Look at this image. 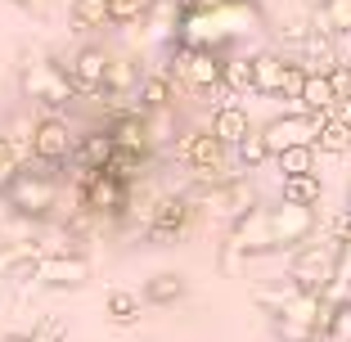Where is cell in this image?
<instances>
[{
	"label": "cell",
	"mask_w": 351,
	"mask_h": 342,
	"mask_svg": "<svg viewBox=\"0 0 351 342\" xmlns=\"http://www.w3.org/2000/svg\"><path fill=\"white\" fill-rule=\"evenodd\" d=\"M338 270H342V248L333 239H324V243H302L289 261V289L306 293V297H324V293L338 284Z\"/></svg>",
	"instance_id": "cell-1"
},
{
	"label": "cell",
	"mask_w": 351,
	"mask_h": 342,
	"mask_svg": "<svg viewBox=\"0 0 351 342\" xmlns=\"http://www.w3.org/2000/svg\"><path fill=\"white\" fill-rule=\"evenodd\" d=\"M10 275H32L45 289H82L90 280V261L82 252H45V257H27L10 270Z\"/></svg>",
	"instance_id": "cell-2"
},
{
	"label": "cell",
	"mask_w": 351,
	"mask_h": 342,
	"mask_svg": "<svg viewBox=\"0 0 351 342\" xmlns=\"http://www.w3.org/2000/svg\"><path fill=\"white\" fill-rule=\"evenodd\" d=\"M5 198H10V208L19 212V217H45V212H54V203H59V185H54L45 171L19 167L14 180L5 185Z\"/></svg>",
	"instance_id": "cell-3"
},
{
	"label": "cell",
	"mask_w": 351,
	"mask_h": 342,
	"mask_svg": "<svg viewBox=\"0 0 351 342\" xmlns=\"http://www.w3.org/2000/svg\"><path fill=\"white\" fill-rule=\"evenodd\" d=\"M275 252V234H270V212L252 203L243 217H234L230 225V243H226V266H234V257H261Z\"/></svg>",
	"instance_id": "cell-4"
},
{
	"label": "cell",
	"mask_w": 351,
	"mask_h": 342,
	"mask_svg": "<svg viewBox=\"0 0 351 342\" xmlns=\"http://www.w3.org/2000/svg\"><path fill=\"white\" fill-rule=\"evenodd\" d=\"M19 82H23V95H27V99H36V104H45V108H63V104H68V99L77 95L73 77L63 73L54 59H36V63H27Z\"/></svg>",
	"instance_id": "cell-5"
},
{
	"label": "cell",
	"mask_w": 351,
	"mask_h": 342,
	"mask_svg": "<svg viewBox=\"0 0 351 342\" xmlns=\"http://www.w3.org/2000/svg\"><path fill=\"white\" fill-rule=\"evenodd\" d=\"M324 117H311V113H289V117H275V122L261 126V140H266L270 158H279L284 149H302L311 145L315 149V135H320Z\"/></svg>",
	"instance_id": "cell-6"
},
{
	"label": "cell",
	"mask_w": 351,
	"mask_h": 342,
	"mask_svg": "<svg viewBox=\"0 0 351 342\" xmlns=\"http://www.w3.org/2000/svg\"><path fill=\"white\" fill-rule=\"evenodd\" d=\"M270 212V234H275V248H293L298 252L302 243H311L315 234V208H298V203H284L279 198Z\"/></svg>",
	"instance_id": "cell-7"
},
{
	"label": "cell",
	"mask_w": 351,
	"mask_h": 342,
	"mask_svg": "<svg viewBox=\"0 0 351 342\" xmlns=\"http://www.w3.org/2000/svg\"><path fill=\"white\" fill-rule=\"evenodd\" d=\"M189 221H194V203H189L185 194H167V198H158L154 217H149V243H158V248L176 243V239L189 230Z\"/></svg>",
	"instance_id": "cell-8"
},
{
	"label": "cell",
	"mask_w": 351,
	"mask_h": 342,
	"mask_svg": "<svg viewBox=\"0 0 351 342\" xmlns=\"http://www.w3.org/2000/svg\"><path fill=\"white\" fill-rule=\"evenodd\" d=\"M32 158H36V162H50V167L77 158V140H73V131H68V122L41 117V122L32 126Z\"/></svg>",
	"instance_id": "cell-9"
},
{
	"label": "cell",
	"mask_w": 351,
	"mask_h": 342,
	"mask_svg": "<svg viewBox=\"0 0 351 342\" xmlns=\"http://www.w3.org/2000/svg\"><path fill=\"white\" fill-rule=\"evenodd\" d=\"M180 158H185L189 167H194L198 176H226V145H221L212 131H194L180 140Z\"/></svg>",
	"instance_id": "cell-10"
},
{
	"label": "cell",
	"mask_w": 351,
	"mask_h": 342,
	"mask_svg": "<svg viewBox=\"0 0 351 342\" xmlns=\"http://www.w3.org/2000/svg\"><path fill=\"white\" fill-rule=\"evenodd\" d=\"M126 194H131V185L117 176H108V171H86L82 176V203L90 212H122L126 208Z\"/></svg>",
	"instance_id": "cell-11"
},
{
	"label": "cell",
	"mask_w": 351,
	"mask_h": 342,
	"mask_svg": "<svg viewBox=\"0 0 351 342\" xmlns=\"http://www.w3.org/2000/svg\"><path fill=\"white\" fill-rule=\"evenodd\" d=\"M108 54L95 50V45H86L82 54L73 59V68H68V77H73L77 90H104V77H108Z\"/></svg>",
	"instance_id": "cell-12"
},
{
	"label": "cell",
	"mask_w": 351,
	"mask_h": 342,
	"mask_svg": "<svg viewBox=\"0 0 351 342\" xmlns=\"http://www.w3.org/2000/svg\"><path fill=\"white\" fill-rule=\"evenodd\" d=\"M298 104H302V113H311V117H329L333 104H338V90H333L329 73H306V86H302Z\"/></svg>",
	"instance_id": "cell-13"
},
{
	"label": "cell",
	"mask_w": 351,
	"mask_h": 342,
	"mask_svg": "<svg viewBox=\"0 0 351 342\" xmlns=\"http://www.w3.org/2000/svg\"><path fill=\"white\" fill-rule=\"evenodd\" d=\"M212 135H217L226 149H239L252 135V122H248V113H243L239 104H226V108H217V117H212Z\"/></svg>",
	"instance_id": "cell-14"
},
{
	"label": "cell",
	"mask_w": 351,
	"mask_h": 342,
	"mask_svg": "<svg viewBox=\"0 0 351 342\" xmlns=\"http://www.w3.org/2000/svg\"><path fill=\"white\" fill-rule=\"evenodd\" d=\"M284 68H289V59H279V54H270V50L252 54V90L279 95L284 90Z\"/></svg>",
	"instance_id": "cell-15"
},
{
	"label": "cell",
	"mask_w": 351,
	"mask_h": 342,
	"mask_svg": "<svg viewBox=\"0 0 351 342\" xmlns=\"http://www.w3.org/2000/svg\"><path fill=\"white\" fill-rule=\"evenodd\" d=\"M279 198H284V203H298V208H315V203L324 198L320 171H315V176H284V189H279Z\"/></svg>",
	"instance_id": "cell-16"
},
{
	"label": "cell",
	"mask_w": 351,
	"mask_h": 342,
	"mask_svg": "<svg viewBox=\"0 0 351 342\" xmlns=\"http://www.w3.org/2000/svg\"><path fill=\"white\" fill-rule=\"evenodd\" d=\"M351 149V122L347 117H324L320 135H315V154H347Z\"/></svg>",
	"instance_id": "cell-17"
},
{
	"label": "cell",
	"mask_w": 351,
	"mask_h": 342,
	"mask_svg": "<svg viewBox=\"0 0 351 342\" xmlns=\"http://www.w3.org/2000/svg\"><path fill=\"white\" fill-rule=\"evenodd\" d=\"M180 297H185V275H176V270H162L145 284V302H154V306H171Z\"/></svg>",
	"instance_id": "cell-18"
},
{
	"label": "cell",
	"mask_w": 351,
	"mask_h": 342,
	"mask_svg": "<svg viewBox=\"0 0 351 342\" xmlns=\"http://www.w3.org/2000/svg\"><path fill=\"white\" fill-rule=\"evenodd\" d=\"M315 27H320L324 36H342V32H351V0H320Z\"/></svg>",
	"instance_id": "cell-19"
},
{
	"label": "cell",
	"mask_w": 351,
	"mask_h": 342,
	"mask_svg": "<svg viewBox=\"0 0 351 342\" xmlns=\"http://www.w3.org/2000/svg\"><path fill=\"white\" fill-rule=\"evenodd\" d=\"M108 158H113V135L108 131H95V135H86L82 145H77V162H82L86 171L108 167Z\"/></svg>",
	"instance_id": "cell-20"
},
{
	"label": "cell",
	"mask_w": 351,
	"mask_h": 342,
	"mask_svg": "<svg viewBox=\"0 0 351 342\" xmlns=\"http://www.w3.org/2000/svg\"><path fill=\"white\" fill-rule=\"evenodd\" d=\"M306 73H333L338 68V50H333V36H324V32H315V36H306V63H302Z\"/></svg>",
	"instance_id": "cell-21"
},
{
	"label": "cell",
	"mask_w": 351,
	"mask_h": 342,
	"mask_svg": "<svg viewBox=\"0 0 351 342\" xmlns=\"http://www.w3.org/2000/svg\"><path fill=\"white\" fill-rule=\"evenodd\" d=\"M221 86L230 95L252 90V59H221Z\"/></svg>",
	"instance_id": "cell-22"
},
{
	"label": "cell",
	"mask_w": 351,
	"mask_h": 342,
	"mask_svg": "<svg viewBox=\"0 0 351 342\" xmlns=\"http://www.w3.org/2000/svg\"><path fill=\"white\" fill-rule=\"evenodd\" d=\"M275 162H279V171H284V176H315V149H311V145L284 149Z\"/></svg>",
	"instance_id": "cell-23"
},
{
	"label": "cell",
	"mask_w": 351,
	"mask_h": 342,
	"mask_svg": "<svg viewBox=\"0 0 351 342\" xmlns=\"http://www.w3.org/2000/svg\"><path fill=\"white\" fill-rule=\"evenodd\" d=\"M104 311H108V320L131 324V320H140V297L126 293V289H113V293H108V302H104Z\"/></svg>",
	"instance_id": "cell-24"
},
{
	"label": "cell",
	"mask_w": 351,
	"mask_h": 342,
	"mask_svg": "<svg viewBox=\"0 0 351 342\" xmlns=\"http://www.w3.org/2000/svg\"><path fill=\"white\" fill-rule=\"evenodd\" d=\"M73 23L77 27H104L108 23V0H73Z\"/></svg>",
	"instance_id": "cell-25"
},
{
	"label": "cell",
	"mask_w": 351,
	"mask_h": 342,
	"mask_svg": "<svg viewBox=\"0 0 351 342\" xmlns=\"http://www.w3.org/2000/svg\"><path fill=\"white\" fill-rule=\"evenodd\" d=\"M239 162H243V171H257V167L270 162V149H266V140H261V131H252L248 140L239 145Z\"/></svg>",
	"instance_id": "cell-26"
},
{
	"label": "cell",
	"mask_w": 351,
	"mask_h": 342,
	"mask_svg": "<svg viewBox=\"0 0 351 342\" xmlns=\"http://www.w3.org/2000/svg\"><path fill=\"white\" fill-rule=\"evenodd\" d=\"M324 333H329L333 342H351V302H338L329 311V320H324Z\"/></svg>",
	"instance_id": "cell-27"
},
{
	"label": "cell",
	"mask_w": 351,
	"mask_h": 342,
	"mask_svg": "<svg viewBox=\"0 0 351 342\" xmlns=\"http://www.w3.org/2000/svg\"><path fill=\"white\" fill-rule=\"evenodd\" d=\"M167 99H171V82H167V77H149V82L140 86V108H162Z\"/></svg>",
	"instance_id": "cell-28"
},
{
	"label": "cell",
	"mask_w": 351,
	"mask_h": 342,
	"mask_svg": "<svg viewBox=\"0 0 351 342\" xmlns=\"http://www.w3.org/2000/svg\"><path fill=\"white\" fill-rule=\"evenodd\" d=\"M145 19V0H108V23H135Z\"/></svg>",
	"instance_id": "cell-29"
},
{
	"label": "cell",
	"mask_w": 351,
	"mask_h": 342,
	"mask_svg": "<svg viewBox=\"0 0 351 342\" xmlns=\"http://www.w3.org/2000/svg\"><path fill=\"white\" fill-rule=\"evenodd\" d=\"M63 338H68V324H63L59 315H45V320L27 333V342H63Z\"/></svg>",
	"instance_id": "cell-30"
},
{
	"label": "cell",
	"mask_w": 351,
	"mask_h": 342,
	"mask_svg": "<svg viewBox=\"0 0 351 342\" xmlns=\"http://www.w3.org/2000/svg\"><path fill=\"white\" fill-rule=\"evenodd\" d=\"M126 86H135V73H131V63L113 59V63H108V77H104V90H126Z\"/></svg>",
	"instance_id": "cell-31"
},
{
	"label": "cell",
	"mask_w": 351,
	"mask_h": 342,
	"mask_svg": "<svg viewBox=\"0 0 351 342\" xmlns=\"http://www.w3.org/2000/svg\"><path fill=\"white\" fill-rule=\"evenodd\" d=\"M329 239L338 248H351V208H342V212L329 217Z\"/></svg>",
	"instance_id": "cell-32"
},
{
	"label": "cell",
	"mask_w": 351,
	"mask_h": 342,
	"mask_svg": "<svg viewBox=\"0 0 351 342\" xmlns=\"http://www.w3.org/2000/svg\"><path fill=\"white\" fill-rule=\"evenodd\" d=\"M302 86H306V68H302V63H289V68H284V99H302Z\"/></svg>",
	"instance_id": "cell-33"
},
{
	"label": "cell",
	"mask_w": 351,
	"mask_h": 342,
	"mask_svg": "<svg viewBox=\"0 0 351 342\" xmlns=\"http://www.w3.org/2000/svg\"><path fill=\"white\" fill-rule=\"evenodd\" d=\"M14 171H19V154H14V145L0 135V189L14 180Z\"/></svg>",
	"instance_id": "cell-34"
},
{
	"label": "cell",
	"mask_w": 351,
	"mask_h": 342,
	"mask_svg": "<svg viewBox=\"0 0 351 342\" xmlns=\"http://www.w3.org/2000/svg\"><path fill=\"white\" fill-rule=\"evenodd\" d=\"M19 266V248H0V275H10Z\"/></svg>",
	"instance_id": "cell-35"
},
{
	"label": "cell",
	"mask_w": 351,
	"mask_h": 342,
	"mask_svg": "<svg viewBox=\"0 0 351 342\" xmlns=\"http://www.w3.org/2000/svg\"><path fill=\"white\" fill-rule=\"evenodd\" d=\"M19 5H41V0H19Z\"/></svg>",
	"instance_id": "cell-36"
},
{
	"label": "cell",
	"mask_w": 351,
	"mask_h": 342,
	"mask_svg": "<svg viewBox=\"0 0 351 342\" xmlns=\"http://www.w3.org/2000/svg\"><path fill=\"white\" fill-rule=\"evenodd\" d=\"M347 208H351V194H347Z\"/></svg>",
	"instance_id": "cell-37"
},
{
	"label": "cell",
	"mask_w": 351,
	"mask_h": 342,
	"mask_svg": "<svg viewBox=\"0 0 351 342\" xmlns=\"http://www.w3.org/2000/svg\"><path fill=\"white\" fill-rule=\"evenodd\" d=\"M185 5H189V0H185Z\"/></svg>",
	"instance_id": "cell-38"
},
{
	"label": "cell",
	"mask_w": 351,
	"mask_h": 342,
	"mask_svg": "<svg viewBox=\"0 0 351 342\" xmlns=\"http://www.w3.org/2000/svg\"><path fill=\"white\" fill-rule=\"evenodd\" d=\"M347 302H351V297H347Z\"/></svg>",
	"instance_id": "cell-39"
}]
</instances>
